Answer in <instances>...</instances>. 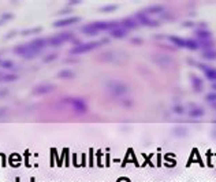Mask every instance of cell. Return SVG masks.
<instances>
[{
    "mask_svg": "<svg viewBox=\"0 0 216 182\" xmlns=\"http://www.w3.org/2000/svg\"><path fill=\"white\" fill-rule=\"evenodd\" d=\"M153 60L157 64H171V58L166 56V55H156V56H153Z\"/></svg>",
    "mask_w": 216,
    "mask_h": 182,
    "instance_id": "cell-19",
    "label": "cell"
},
{
    "mask_svg": "<svg viewBox=\"0 0 216 182\" xmlns=\"http://www.w3.org/2000/svg\"><path fill=\"white\" fill-rule=\"evenodd\" d=\"M116 4H111V6H104L103 8H100L101 13H111V11H115L116 10Z\"/></svg>",
    "mask_w": 216,
    "mask_h": 182,
    "instance_id": "cell-28",
    "label": "cell"
},
{
    "mask_svg": "<svg viewBox=\"0 0 216 182\" xmlns=\"http://www.w3.org/2000/svg\"><path fill=\"white\" fill-rule=\"evenodd\" d=\"M4 74H6V73H1V71H0V82H3V77H4Z\"/></svg>",
    "mask_w": 216,
    "mask_h": 182,
    "instance_id": "cell-40",
    "label": "cell"
},
{
    "mask_svg": "<svg viewBox=\"0 0 216 182\" xmlns=\"http://www.w3.org/2000/svg\"><path fill=\"white\" fill-rule=\"evenodd\" d=\"M201 56H203V59H207V60H216V50H213V48L204 50Z\"/></svg>",
    "mask_w": 216,
    "mask_h": 182,
    "instance_id": "cell-18",
    "label": "cell"
},
{
    "mask_svg": "<svg viewBox=\"0 0 216 182\" xmlns=\"http://www.w3.org/2000/svg\"><path fill=\"white\" fill-rule=\"evenodd\" d=\"M63 103H67L78 114L88 112V103L81 97H66V99H63Z\"/></svg>",
    "mask_w": 216,
    "mask_h": 182,
    "instance_id": "cell-4",
    "label": "cell"
},
{
    "mask_svg": "<svg viewBox=\"0 0 216 182\" xmlns=\"http://www.w3.org/2000/svg\"><path fill=\"white\" fill-rule=\"evenodd\" d=\"M189 116L190 118H201V116H204V110L201 107H193L189 111Z\"/></svg>",
    "mask_w": 216,
    "mask_h": 182,
    "instance_id": "cell-20",
    "label": "cell"
},
{
    "mask_svg": "<svg viewBox=\"0 0 216 182\" xmlns=\"http://www.w3.org/2000/svg\"><path fill=\"white\" fill-rule=\"evenodd\" d=\"M3 21H8V19H11L13 18V14H3Z\"/></svg>",
    "mask_w": 216,
    "mask_h": 182,
    "instance_id": "cell-35",
    "label": "cell"
},
{
    "mask_svg": "<svg viewBox=\"0 0 216 182\" xmlns=\"http://www.w3.org/2000/svg\"><path fill=\"white\" fill-rule=\"evenodd\" d=\"M70 11H71V10H62V11H59V14H60V15H63V14H68Z\"/></svg>",
    "mask_w": 216,
    "mask_h": 182,
    "instance_id": "cell-39",
    "label": "cell"
},
{
    "mask_svg": "<svg viewBox=\"0 0 216 182\" xmlns=\"http://www.w3.org/2000/svg\"><path fill=\"white\" fill-rule=\"evenodd\" d=\"M78 62H80V60H78L75 56H71V58L64 59V63H67V64H73V63H78Z\"/></svg>",
    "mask_w": 216,
    "mask_h": 182,
    "instance_id": "cell-32",
    "label": "cell"
},
{
    "mask_svg": "<svg viewBox=\"0 0 216 182\" xmlns=\"http://www.w3.org/2000/svg\"><path fill=\"white\" fill-rule=\"evenodd\" d=\"M119 26H120V22H116V21H110V22L97 21V22H90V23L85 25L81 29V31L86 36H97L101 31H111Z\"/></svg>",
    "mask_w": 216,
    "mask_h": 182,
    "instance_id": "cell-1",
    "label": "cell"
},
{
    "mask_svg": "<svg viewBox=\"0 0 216 182\" xmlns=\"http://www.w3.org/2000/svg\"><path fill=\"white\" fill-rule=\"evenodd\" d=\"M110 36L114 38H118V40H120V38H124L126 36H127V30L126 29H123L122 26H119V27H116V29H114V30L110 31Z\"/></svg>",
    "mask_w": 216,
    "mask_h": 182,
    "instance_id": "cell-16",
    "label": "cell"
},
{
    "mask_svg": "<svg viewBox=\"0 0 216 182\" xmlns=\"http://www.w3.org/2000/svg\"><path fill=\"white\" fill-rule=\"evenodd\" d=\"M7 93H8V90H7V89H1V90H0V99H1V97H6Z\"/></svg>",
    "mask_w": 216,
    "mask_h": 182,
    "instance_id": "cell-36",
    "label": "cell"
},
{
    "mask_svg": "<svg viewBox=\"0 0 216 182\" xmlns=\"http://www.w3.org/2000/svg\"><path fill=\"white\" fill-rule=\"evenodd\" d=\"M105 90L110 93V96L115 97V99H123L126 94L129 93V86L122 81H116L112 80L105 84Z\"/></svg>",
    "mask_w": 216,
    "mask_h": 182,
    "instance_id": "cell-2",
    "label": "cell"
},
{
    "mask_svg": "<svg viewBox=\"0 0 216 182\" xmlns=\"http://www.w3.org/2000/svg\"><path fill=\"white\" fill-rule=\"evenodd\" d=\"M14 34H15V31H13V33H8V34H7V36H6V38H8V37H13Z\"/></svg>",
    "mask_w": 216,
    "mask_h": 182,
    "instance_id": "cell-41",
    "label": "cell"
},
{
    "mask_svg": "<svg viewBox=\"0 0 216 182\" xmlns=\"http://www.w3.org/2000/svg\"><path fill=\"white\" fill-rule=\"evenodd\" d=\"M3 69H13L14 67V62L13 60H10V59H7V60H1V64H0Z\"/></svg>",
    "mask_w": 216,
    "mask_h": 182,
    "instance_id": "cell-27",
    "label": "cell"
},
{
    "mask_svg": "<svg viewBox=\"0 0 216 182\" xmlns=\"http://www.w3.org/2000/svg\"><path fill=\"white\" fill-rule=\"evenodd\" d=\"M174 134H175L177 137H185L186 134H187V130H186L185 127H177V129L174 130Z\"/></svg>",
    "mask_w": 216,
    "mask_h": 182,
    "instance_id": "cell-25",
    "label": "cell"
},
{
    "mask_svg": "<svg viewBox=\"0 0 216 182\" xmlns=\"http://www.w3.org/2000/svg\"><path fill=\"white\" fill-rule=\"evenodd\" d=\"M18 80V76L17 74H13V73H6L4 77H3V82H14Z\"/></svg>",
    "mask_w": 216,
    "mask_h": 182,
    "instance_id": "cell-23",
    "label": "cell"
},
{
    "mask_svg": "<svg viewBox=\"0 0 216 182\" xmlns=\"http://www.w3.org/2000/svg\"><path fill=\"white\" fill-rule=\"evenodd\" d=\"M136 21L138 22V25H142V26H149V27H157V26L160 25L157 21H154V19H152L150 17H148L146 14H144L141 11V13H137L136 14Z\"/></svg>",
    "mask_w": 216,
    "mask_h": 182,
    "instance_id": "cell-7",
    "label": "cell"
},
{
    "mask_svg": "<svg viewBox=\"0 0 216 182\" xmlns=\"http://www.w3.org/2000/svg\"><path fill=\"white\" fill-rule=\"evenodd\" d=\"M67 4L68 6H77V4H80V0H71V1H68Z\"/></svg>",
    "mask_w": 216,
    "mask_h": 182,
    "instance_id": "cell-37",
    "label": "cell"
},
{
    "mask_svg": "<svg viewBox=\"0 0 216 182\" xmlns=\"http://www.w3.org/2000/svg\"><path fill=\"white\" fill-rule=\"evenodd\" d=\"M41 31V27H34V29H26V30L21 31L22 36H29V34H36V33H40Z\"/></svg>",
    "mask_w": 216,
    "mask_h": 182,
    "instance_id": "cell-24",
    "label": "cell"
},
{
    "mask_svg": "<svg viewBox=\"0 0 216 182\" xmlns=\"http://www.w3.org/2000/svg\"><path fill=\"white\" fill-rule=\"evenodd\" d=\"M120 104L124 107V108H131L133 107V100H130V99H120Z\"/></svg>",
    "mask_w": 216,
    "mask_h": 182,
    "instance_id": "cell-30",
    "label": "cell"
},
{
    "mask_svg": "<svg viewBox=\"0 0 216 182\" xmlns=\"http://www.w3.org/2000/svg\"><path fill=\"white\" fill-rule=\"evenodd\" d=\"M80 21H81L80 17H64V18L56 19L52 25H53V27H59L60 29V27H66V26H71L74 23H78Z\"/></svg>",
    "mask_w": 216,
    "mask_h": 182,
    "instance_id": "cell-10",
    "label": "cell"
},
{
    "mask_svg": "<svg viewBox=\"0 0 216 182\" xmlns=\"http://www.w3.org/2000/svg\"><path fill=\"white\" fill-rule=\"evenodd\" d=\"M168 40L174 45H177L178 48H187V50H190V51H196L200 48L198 41L191 40V38H182V37H178V36H168Z\"/></svg>",
    "mask_w": 216,
    "mask_h": 182,
    "instance_id": "cell-3",
    "label": "cell"
},
{
    "mask_svg": "<svg viewBox=\"0 0 216 182\" xmlns=\"http://www.w3.org/2000/svg\"><path fill=\"white\" fill-rule=\"evenodd\" d=\"M198 45L203 50H211V48H213V41L211 38H208V40H198Z\"/></svg>",
    "mask_w": 216,
    "mask_h": 182,
    "instance_id": "cell-22",
    "label": "cell"
},
{
    "mask_svg": "<svg viewBox=\"0 0 216 182\" xmlns=\"http://www.w3.org/2000/svg\"><path fill=\"white\" fill-rule=\"evenodd\" d=\"M197 66H198V69L200 70H203L204 76L207 77L208 80L216 82V69L211 67V66H207V64H203V63H200V64H197Z\"/></svg>",
    "mask_w": 216,
    "mask_h": 182,
    "instance_id": "cell-11",
    "label": "cell"
},
{
    "mask_svg": "<svg viewBox=\"0 0 216 182\" xmlns=\"http://www.w3.org/2000/svg\"><path fill=\"white\" fill-rule=\"evenodd\" d=\"M193 33L198 40H208V38L212 37V33L208 29H194Z\"/></svg>",
    "mask_w": 216,
    "mask_h": 182,
    "instance_id": "cell-14",
    "label": "cell"
},
{
    "mask_svg": "<svg viewBox=\"0 0 216 182\" xmlns=\"http://www.w3.org/2000/svg\"><path fill=\"white\" fill-rule=\"evenodd\" d=\"M205 100L209 101V103H215V101H216V92L207 94V96H205Z\"/></svg>",
    "mask_w": 216,
    "mask_h": 182,
    "instance_id": "cell-31",
    "label": "cell"
},
{
    "mask_svg": "<svg viewBox=\"0 0 216 182\" xmlns=\"http://www.w3.org/2000/svg\"><path fill=\"white\" fill-rule=\"evenodd\" d=\"M130 43H131V44H136V45H141L142 40L138 37H133V38H130Z\"/></svg>",
    "mask_w": 216,
    "mask_h": 182,
    "instance_id": "cell-33",
    "label": "cell"
},
{
    "mask_svg": "<svg viewBox=\"0 0 216 182\" xmlns=\"http://www.w3.org/2000/svg\"><path fill=\"white\" fill-rule=\"evenodd\" d=\"M71 43H73V45H74V47H78V45L82 44V41H81L80 38H75V37L71 40Z\"/></svg>",
    "mask_w": 216,
    "mask_h": 182,
    "instance_id": "cell-34",
    "label": "cell"
},
{
    "mask_svg": "<svg viewBox=\"0 0 216 182\" xmlns=\"http://www.w3.org/2000/svg\"><path fill=\"white\" fill-rule=\"evenodd\" d=\"M100 45H103L101 41H89V43H82L78 47H73L70 50V55L75 56V55H81V54H85V52H90V51L99 48Z\"/></svg>",
    "mask_w": 216,
    "mask_h": 182,
    "instance_id": "cell-5",
    "label": "cell"
},
{
    "mask_svg": "<svg viewBox=\"0 0 216 182\" xmlns=\"http://www.w3.org/2000/svg\"><path fill=\"white\" fill-rule=\"evenodd\" d=\"M47 45H48V38H41V37L34 38V40H31V41L27 43L29 50L34 51V52H41ZM30 51H29V52H30Z\"/></svg>",
    "mask_w": 216,
    "mask_h": 182,
    "instance_id": "cell-8",
    "label": "cell"
},
{
    "mask_svg": "<svg viewBox=\"0 0 216 182\" xmlns=\"http://www.w3.org/2000/svg\"><path fill=\"white\" fill-rule=\"evenodd\" d=\"M120 26L126 30H134L138 27V22L136 21V18H123L120 21Z\"/></svg>",
    "mask_w": 216,
    "mask_h": 182,
    "instance_id": "cell-12",
    "label": "cell"
},
{
    "mask_svg": "<svg viewBox=\"0 0 216 182\" xmlns=\"http://www.w3.org/2000/svg\"><path fill=\"white\" fill-rule=\"evenodd\" d=\"M142 13L146 14V15H148V14H152V15H153V14H160V15H161V14L164 13V7H161V6L148 7V8H145Z\"/></svg>",
    "mask_w": 216,
    "mask_h": 182,
    "instance_id": "cell-17",
    "label": "cell"
},
{
    "mask_svg": "<svg viewBox=\"0 0 216 182\" xmlns=\"http://www.w3.org/2000/svg\"><path fill=\"white\" fill-rule=\"evenodd\" d=\"M7 112V108H0V116H3Z\"/></svg>",
    "mask_w": 216,
    "mask_h": 182,
    "instance_id": "cell-38",
    "label": "cell"
},
{
    "mask_svg": "<svg viewBox=\"0 0 216 182\" xmlns=\"http://www.w3.org/2000/svg\"><path fill=\"white\" fill-rule=\"evenodd\" d=\"M74 71H71V70H60L58 73V78H60V80H70V78H74Z\"/></svg>",
    "mask_w": 216,
    "mask_h": 182,
    "instance_id": "cell-21",
    "label": "cell"
},
{
    "mask_svg": "<svg viewBox=\"0 0 216 182\" xmlns=\"http://www.w3.org/2000/svg\"><path fill=\"white\" fill-rule=\"evenodd\" d=\"M29 47H27V43H25V44H19L17 45L15 48H14V54L15 55H18V56H22L25 58L27 54H29Z\"/></svg>",
    "mask_w": 216,
    "mask_h": 182,
    "instance_id": "cell-15",
    "label": "cell"
},
{
    "mask_svg": "<svg viewBox=\"0 0 216 182\" xmlns=\"http://www.w3.org/2000/svg\"><path fill=\"white\" fill-rule=\"evenodd\" d=\"M0 64H1V60H0Z\"/></svg>",
    "mask_w": 216,
    "mask_h": 182,
    "instance_id": "cell-44",
    "label": "cell"
},
{
    "mask_svg": "<svg viewBox=\"0 0 216 182\" xmlns=\"http://www.w3.org/2000/svg\"><path fill=\"white\" fill-rule=\"evenodd\" d=\"M173 111L175 114H178V115H183L185 114V107L181 106V104H177V106L173 107Z\"/></svg>",
    "mask_w": 216,
    "mask_h": 182,
    "instance_id": "cell-26",
    "label": "cell"
},
{
    "mask_svg": "<svg viewBox=\"0 0 216 182\" xmlns=\"http://www.w3.org/2000/svg\"><path fill=\"white\" fill-rule=\"evenodd\" d=\"M190 82H191V86H193V89L197 92V93H200L201 90H203L204 85H203V80L200 78L198 76H194V74H191L190 76Z\"/></svg>",
    "mask_w": 216,
    "mask_h": 182,
    "instance_id": "cell-13",
    "label": "cell"
},
{
    "mask_svg": "<svg viewBox=\"0 0 216 182\" xmlns=\"http://www.w3.org/2000/svg\"><path fill=\"white\" fill-rule=\"evenodd\" d=\"M212 88H213V89L216 90V82H215V84H212Z\"/></svg>",
    "mask_w": 216,
    "mask_h": 182,
    "instance_id": "cell-43",
    "label": "cell"
},
{
    "mask_svg": "<svg viewBox=\"0 0 216 182\" xmlns=\"http://www.w3.org/2000/svg\"><path fill=\"white\" fill-rule=\"evenodd\" d=\"M74 38V34L71 31H62L56 36H52V37L48 38V45H52V47H59L62 45L63 43L66 41H71Z\"/></svg>",
    "mask_w": 216,
    "mask_h": 182,
    "instance_id": "cell-6",
    "label": "cell"
},
{
    "mask_svg": "<svg viewBox=\"0 0 216 182\" xmlns=\"http://www.w3.org/2000/svg\"><path fill=\"white\" fill-rule=\"evenodd\" d=\"M56 58H58V54H56V52H52V54H48L47 56L44 58V63H49V62H52V60H55Z\"/></svg>",
    "mask_w": 216,
    "mask_h": 182,
    "instance_id": "cell-29",
    "label": "cell"
},
{
    "mask_svg": "<svg viewBox=\"0 0 216 182\" xmlns=\"http://www.w3.org/2000/svg\"><path fill=\"white\" fill-rule=\"evenodd\" d=\"M55 89L56 86L53 84H40L31 90V93L34 96H45V94H49L51 92H53Z\"/></svg>",
    "mask_w": 216,
    "mask_h": 182,
    "instance_id": "cell-9",
    "label": "cell"
},
{
    "mask_svg": "<svg viewBox=\"0 0 216 182\" xmlns=\"http://www.w3.org/2000/svg\"><path fill=\"white\" fill-rule=\"evenodd\" d=\"M212 108H213V110H216V101H215V103H212Z\"/></svg>",
    "mask_w": 216,
    "mask_h": 182,
    "instance_id": "cell-42",
    "label": "cell"
}]
</instances>
